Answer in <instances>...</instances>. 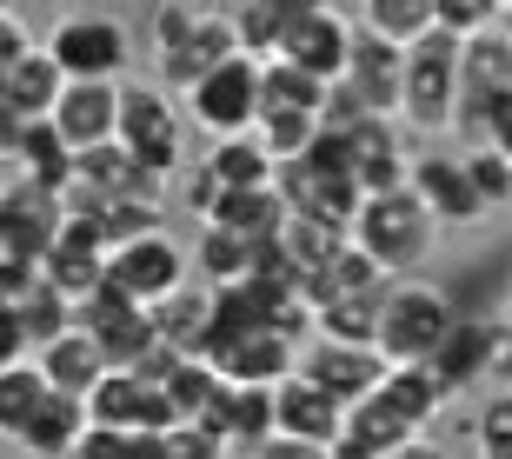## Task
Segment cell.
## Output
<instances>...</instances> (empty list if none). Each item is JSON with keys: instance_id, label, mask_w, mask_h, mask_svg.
Returning a JSON list of instances; mask_svg holds the SVG:
<instances>
[{"instance_id": "cell-35", "label": "cell", "mask_w": 512, "mask_h": 459, "mask_svg": "<svg viewBox=\"0 0 512 459\" xmlns=\"http://www.w3.org/2000/svg\"><path fill=\"white\" fill-rule=\"evenodd\" d=\"M253 134H260V147L286 167V160L313 153V140L326 134V120H320V114H306V107H273V114H260V127H253Z\"/></svg>"}, {"instance_id": "cell-17", "label": "cell", "mask_w": 512, "mask_h": 459, "mask_svg": "<svg viewBox=\"0 0 512 459\" xmlns=\"http://www.w3.org/2000/svg\"><path fill=\"white\" fill-rule=\"evenodd\" d=\"M273 413H280L286 440H306V446H333L340 426H346V406L333 400V393H320L313 380H300V373H286V380L273 386Z\"/></svg>"}, {"instance_id": "cell-42", "label": "cell", "mask_w": 512, "mask_h": 459, "mask_svg": "<svg viewBox=\"0 0 512 459\" xmlns=\"http://www.w3.org/2000/svg\"><path fill=\"white\" fill-rule=\"evenodd\" d=\"M253 459H326V446H306V440H286V433H273L266 446H253Z\"/></svg>"}, {"instance_id": "cell-31", "label": "cell", "mask_w": 512, "mask_h": 459, "mask_svg": "<svg viewBox=\"0 0 512 459\" xmlns=\"http://www.w3.org/2000/svg\"><path fill=\"white\" fill-rule=\"evenodd\" d=\"M346 240H353L346 227H326V220H306V213H286V227H280V247H286V260H293V273H300V287L326 260H340Z\"/></svg>"}, {"instance_id": "cell-18", "label": "cell", "mask_w": 512, "mask_h": 459, "mask_svg": "<svg viewBox=\"0 0 512 459\" xmlns=\"http://www.w3.org/2000/svg\"><path fill=\"white\" fill-rule=\"evenodd\" d=\"M346 160H353V180L360 193H393L413 180V153L399 147V127L393 120H366L346 134Z\"/></svg>"}, {"instance_id": "cell-34", "label": "cell", "mask_w": 512, "mask_h": 459, "mask_svg": "<svg viewBox=\"0 0 512 459\" xmlns=\"http://www.w3.org/2000/svg\"><path fill=\"white\" fill-rule=\"evenodd\" d=\"M14 313H20V333H27V346H34V353H40L47 340H60L67 326H74V300H67L60 287H47V280H34V287L20 293Z\"/></svg>"}, {"instance_id": "cell-21", "label": "cell", "mask_w": 512, "mask_h": 459, "mask_svg": "<svg viewBox=\"0 0 512 459\" xmlns=\"http://www.w3.org/2000/svg\"><path fill=\"white\" fill-rule=\"evenodd\" d=\"M87 400H80V393H47V406H40L34 413V426H27V433H20V453L27 459H74V446L87 440Z\"/></svg>"}, {"instance_id": "cell-30", "label": "cell", "mask_w": 512, "mask_h": 459, "mask_svg": "<svg viewBox=\"0 0 512 459\" xmlns=\"http://www.w3.org/2000/svg\"><path fill=\"white\" fill-rule=\"evenodd\" d=\"M47 373H40V360H14L0 366V440H20L27 426H34V413L47 406Z\"/></svg>"}, {"instance_id": "cell-7", "label": "cell", "mask_w": 512, "mask_h": 459, "mask_svg": "<svg viewBox=\"0 0 512 459\" xmlns=\"http://www.w3.org/2000/svg\"><path fill=\"white\" fill-rule=\"evenodd\" d=\"M353 20H340L326 0H280V40L266 60H293L320 80H340L346 60H353Z\"/></svg>"}, {"instance_id": "cell-4", "label": "cell", "mask_w": 512, "mask_h": 459, "mask_svg": "<svg viewBox=\"0 0 512 459\" xmlns=\"http://www.w3.org/2000/svg\"><path fill=\"white\" fill-rule=\"evenodd\" d=\"M459 100H466V74H459V34H426L406 47V74H399V127L413 134H453Z\"/></svg>"}, {"instance_id": "cell-12", "label": "cell", "mask_w": 512, "mask_h": 459, "mask_svg": "<svg viewBox=\"0 0 512 459\" xmlns=\"http://www.w3.org/2000/svg\"><path fill=\"white\" fill-rule=\"evenodd\" d=\"M60 227H67V200H60L54 187L14 173V180H7V200H0V247L40 260V253L60 240Z\"/></svg>"}, {"instance_id": "cell-10", "label": "cell", "mask_w": 512, "mask_h": 459, "mask_svg": "<svg viewBox=\"0 0 512 459\" xmlns=\"http://www.w3.org/2000/svg\"><path fill=\"white\" fill-rule=\"evenodd\" d=\"M300 380H313L320 393H333L340 406H360L373 386L386 380V360L380 346H353V340H326V333H313V340L300 346V366H293Z\"/></svg>"}, {"instance_id": "cell-23", "label": "cell", "mask_w": 512, "mask_h": 459, "mask_svg": "<svg viewBox=\"0 0 512 459\" xmlns=\"http://www.w3.org/2000/svg\"><path fill=\"white\" fill-rule=\"evenodd\" d=\"M286 213L293 207L280 200V187H227L220 207H213L200 227H227V233H240V240H280Z\"/></svg>"}, {"instance_id": "cell-9", "label": "cell", "mask_w": 512, "mask_h": 459, "mask_svg": "<svg viewBox=\"0 0 512 459\" xmlns=\"http://www.w3.org/2000/svg\"><path fill=\"white\" fill-rule=\"evenodd\" d=\"M107 287L153 313L160 300H173V293L187 287V253L173 247L167 233H133V240H120L107 253Z\"/></svg>"}, {"instance_id": "cell-6", "label": "cell", "mask_w": 512, "mask_h": 459, "mask_svg": "<svg viewBox=\"0 0 512 459\" xmlns=\"http://www.w3.org/2000/svg\"><path fill=\"white\" fill-rule=\"evenodd\" d=\"M187 120L213 140H233V134H253L260 127V107H266V87H260V54H233L227 67H213L200 87H187Z\"/></svg>"}, {"instance_id": "cell-26", "label": "cell", "mask_w": 512, "mask_h": 459, "mask_svg": "<svg viewBox=\"0 0 512 459\" xmlns=\"http://www.w3.org/2000/svg\"><path fill=\"white\" fill-rule=\"evenodd\" d=\"M14 173H20V180H40V187H54V193H67V180H74V147L60 140L54 120H20Z\"/></svg>"}, {"instance_id": "cell-33", "label": "cell", "mask_w": 512, "mask_h": 459, "mask_svg": "<svg viewBox=\"0 0 512 459\" xmlns=\"http://www.w3.org/2000/svg\"><path fill=\"white\" fill-rule=\"evenodd\" d=\"M260 87H266V107H260V114H273V107H306V114H326V87H333V80L306 74V67H293V60H260Z\"/></svg>"}, {"instance_id": "cell-39", "label": "cell", "mask_w": 512, "mask_h": 459, "mask_svg": "<svg viewBox=\"0 0 512 459\" xmlns=\"http://www.w3.org/2000/svg\"><path fill=\"white\" fill-rule=\"evenodd\" d=\"M233 446L213 426H167V459H227Z\"/></svg>"}, {"instance_id": "cell-1", "label": "cell", "mask_w": 512, "mask_h": 459, "mask_svg": "<svg viewBox=\"0 0 512 459\" xmlns=\"http://www.w3.org/2000/svg\"><path fill=\"white\" fill-rule=\"evenodd\" d=\"M353 247H360L366 260H380L393 280H413L439 253V220L426 213V200H419L413 187L366 193L360 213H353Z\"/></svg>"}, {"instance_id": "cell-37", "label": "cell", "mask_w": 512, "mask_h": 459, "mask_svg": "<svg viewBox=\"0 0 512 459\" xmlns=\"http://www.w3.org/2000/svg\"><path fill=\"white\" fill-rule=\"evenodd\" d=\"M466 173H473L479 200H486V213L493 207H512V153H499L493 140H479V147H466Z\"/></svg>"}, {"instance_id": "cell-2", "label": "cell", "mask_w": 512, "mask_h": 459, "mask_svg": "<svg viewBox=\"0 0 512 459\" xmlns=\"http://www.w3.org/2000/svg\"><path fill=\"white\" fill-rule=\"evenodd\" d=\"M240 54V40H233V20L213 14V7H153V67H160V87H200L213 67H227Z\"/></svg>"}, {"instance_id": "cell-47", "label": "cell", "mask_w": 512, "mask_h": 459, "mask_svg": "<svg viewBox=\"0 0 512 459\" xmlns=\"http://www.w3.org/2000/svg\"><path fill=\"white\" fill-rule=\"evenodd\" d=\"M0 200H7V173H0Z\"/></svg>"}, {"instance_id": "cell-41", "label": "cell", "mask_w": 512, "mask_h": 459, "mask_svg": "<svg viewBox=\"0 0 512 459\" xmlns=\"http://www.w3.org/2000/svg\"><path fill=\"white\" fill-rule=\"evenodd\" d=\"M14 360H34V353H27L20 313H14V306H0V366H14Z\"/></svg>"}, {"instance_id": "cell-48", "label": "cell", "mask_w": 512, "mask_h": 459, "mask_svg": "<svg viewBox=\"0 0 512 459\" xmlns=\"http://www.w3.org/2000/svg\"><path fill=\"white\" fill-rule=\"evenodd\" d=\"M227 7H233V0H220V14H227Z\"/></svg>"}, {"instance_id": "cell-20", "label": "cell", "mask_w": 512, "mask_h": 459, "mask_svg": "<svg viewBox=\"0 0 512 459\" xmlns=\"http://www.w3.org/2000/svg\"><path fill=\"white\" fill-rule=\"evenodd\" d=\"M60 94H67V74H60V60L47 47H34V54L20 60V67H7V80H0V100H7L14 120H54Z\"/></svg>"}, {"instance_id": "cell-38", "label": "cell", "mask_w": 512, "mask_h": 459, "mask_svg": "<svg viewBox=\"0 0 512 459\" xmlns=\"http://www.w3.org/2000/svg\"><path fill=\"white\" fill-rule=\"evenodd\" d=\"M499 20H506V14H499L493 0H439V27H446V34H459V40H466V34H486V27H499Z\"/></svg>"}, {"instance_id": "cell-5", "label": "cell", "mask_w": 512, "mask_h": 459, "mask_svg": "<svg viewBox=\"0 0 512 459\" xmlns=\"http://www.w3.org/2000/svg\"><path fill=\"white\" fill-rule=\"evenodd\" d=\"M120 147L133 167L160 173V180L187 167V127L160 80H120Z\"/></svg>"}, {"instance_id": "cell-43", "label": "cell", "mask_w": 512, "mask_h": 459, "mask_svg": "<svg viewBox=\"0 0 512 459\" xmlns=\"http://www.w3.org/2000/svg\"><path fill=\"white\" fill-rule=\"evenodd\" d=\"M386 459H453V453H446V446H439V440H426V433H419V440L393 446V453H386Z\"/></svg>"}, {"instance_id": "cell-36", "label": "cell", "mask_w": 512, "mask_h": 459, "mask_svg": "<svg viewBox=\"0 0 512 459\" xmlns=\"http://www.w3.org/2000/svg\"><path fill=\"white\" fill-rule=\"evenodd\" d=\"M473 453L479 459H512V386H493L473 413Z\"/></svg>"}, {"instance_id": "cell-25", "label": "cell", "mask_w": 512, "mask_h": 459, "mask_svg": "<svg viewBox=\"0 0 512 459\" xmlns=\"http://www.w3.org/2000/svg\"><path fill=\"white\" fill-rule=\"evenodd\" d=\"M153 326L173 353L187 360H207V340H213V287H180L173 300L153 306Z\"/></svg>"}, {"instance_id": "cell-44", "label": "cell", "mask_w": 512, "mask_h": 459, "mask_svg": "<svg viewBox=\"0 0 512 459\" xmlns=\"http://www.w3.org/2000/svg\"><path fill=\"white\" fill-rule=\"evenodd\" d=\"M14 140H20V120L7 114V100H0V160H14Z\"/></svg>"}, {"instance_id": "cell-14", "label": "cell", "mask_w": 512, "mask_h": 459, "mask_svg": "<svg viewBox=\"0 0 512 459\" xmlns=\"http://www.w3.org/2000/svg\"><path fill=\"white\" fill-rule=\"evenodd\" d=\"M493 346H499L493 313H459V326L446 333V346H439L426 366H433L439 386L459 400V393H473V386H493Z\"/></svg>"}, {"instance_id": "cell-15", "label": "cell", "mask_w": 512, "mask_h": 459, "mask_svg": "<svg viewBox=\"0 0 512 459\" xmlns=\"http://www.w3.org/2000/svg\"><path fill=\"white\" fill-rule=\"evenodd\" d=\"M399 74H406V54L360 27V34H353V60H346L340 87L360 100L373 120H399Z\"/></svg>"}, {"instance_id": "cell-49", "label": "cell", "mask_w": 512, "mask_h": 459, "mask_svg": "<svg viewBox=\"0 0 512 459\" xmlns=\"http://www.w3.org/2000/svg\"><path fill=\"white\" fill-rule=\"evenodd\" d=\"M506 287H512V267H506Z\"/></svg>"}, {"instance_id": "cell-46", "label": "cell", "mask_w": 512, "mask_h": 459, "mask_svg": "<svg viewBox=\"0 0 512 459\" xmlns=\"http://www.w3.org/2000/svg\"><path fill=\"white\" fill-rule=\"evenodd\" d=\"M0 14H14V0H0Z\"/></svg>"}, {"instance_id": "cell-40", "label": "cell", "mask_w": 512, "mask_h": 459, "mask_svg": "<svg viewBox=\"0 0 512 459\" xmlns=\"http://www.w3.org/2000/svg\"><path fill=\"white\" fill-rule=\"evenodd\" d=\"M220 193H227V187H220V180L207 173V160H200V167L187 173V187H180V207H187L193 220H207V213L220 207Z\"/></svg>"}, {"instance_id": "cell-32", "label": "cell", "mask_w": 512, "mask_h": 459, "mask_svg": "<svg viewBox=\"0 0 512 459\" xmlns=\"http://www.w3.org/2000/svg\"><path fill=\"white\" fill-rule=\"evenodd\" d=\"M160 393H167V406H173V426H193V420L213 413V400L227 393V380L213 373V360H180L167 380H160Z\"/></svg>"}, {"instance_id": "cell-27", "label": "cell", "mask_w": 512, "mask_h": 459, "mask_svg": "<svg viewBox=\"0 0 512 459\" xmlns=\"http://www.w3.org/2000/svg\"><path fill=\"white\" fill-rule=\"evenodd\" d=\"M360 27L406 54L426 34H439V0H360Z\"/></svg>"}, {"instance_id": "cell-24", "label": "cell", "mask_w": 512, "mask_h": 459, "mask_svg": "<svg viewBox=\"0 0 512 459\" xmlns=\"http://www.w3.org/2000/svg\"><path fill=\"white\" fill-rule=\"evenodd\" d=\"M373 393H380V400L393 406V413H399L406 426H413V433H426V426H433L439 413L453 406V393L439 386L433 366H386V380L373 386Z\"/></svg>"}, {"instance_id": "cell-11", "label": "cell", "mask_w": 512, "mask_h": 459, "mask_svg": "<svg viewBox=\"0 0 512 459\" xmlns=\"http://www.w3.org/2000/svg\"><path fill=\"white\" fill-rule=\"evenodd\" d=\"M406 187L426 200V213H433L439 227H473V220H486V200H479L473 173H466V153H446V147L413 153V180Z\"/></svg>"}, {"instance_id": "cell-45", "label": "cell", "mask_w": 512, "mask_h": 459, "mask_svg": "<svg viewBox=\"0 0 512 459\" xmlns=\"http://www.w3.org/2000/svg\"><path fill=\"white\" fill-rule=\"evenodd\" d=\"M493 7H499V14H512V0H493Z\"/></svg>"}, {"instance_id": "cell-3", "label": "cell", "mask_w": 512, "mask_h": 459, "mask_svg": "<svg viewBox=\"0 0 512 459\" xmlns=\"http://www.w3.org/2000/svg\"><path fill=\"white\" fill-rule=\"evenodd\" d=\"M459 326V300L446 287H433V280H393L380 300V333H373V346H380L386 366H426L446 346V333Z\"/></svg>"}, {"instance_id": "cell-22", "label": "cell", "mask_w": 512, "mask_h": 459, "mask_svg": "<svg viewBox=\"0 0 512 459\" xmlns=\"http://www.w3.org/2000/svg\"><path fill=\"white\" fill-rule=\"evenodd\" d=\"M459 74H466V100H479V107L512 94V27H486V34L459 40Z\"/></svg>"}, {"instance_id": "cell-16", "label": "cell", "mask_w": 512, "mask_h": 459, "mask_svg": "<svg viewBox=\"0 0 512 459\" xmlns=\"http://www.w3.org/2000/svg\"><path fill=\"white\" fill-rule=\"evenodd\" d=\"M54 127L74 153L120 140V80H67V94L54 107Z\"/></svg>"}, {"instance_id": "cell-13", "label": "cell", "mask_w": 512, "mask_h": 459, "mask_svg": "<svg viewBox=\"0 0 512 459\" xmlns=\"http://www.w3.org/2000/svg\"><path fill=\"white\" fill-rule=\"evenodd\" d=\"M300 346L306 340H286V333H227L207 346V360L227 386H280L300 366Z\"/></svg>"}, {"instance_id": "cell-19", "label": "cell", "mask_w": 512, "mask_h": 459, "mask_svg": "<svg viewBox=\"0 0 512 459\" xmlns=\"http://www.w3.org/2000/svg\"><path fill=\"white\" fill-rule=\"evenodd\" d=\"M34 360H40V373H47L54 393H80V400H87V393L100 386V373H107V353H100V340L87 333V326H67L60 340L40 346Z\"/></svg>"}, {"instance_id": "cell-28", "label": "cell", "mask_w": 512, "mask_h": 459, "mask_svg": "<svg viewBox=\"0 0 512 459\" xmlns=\"http://www.w3.org/2000/svg\"><path fill=\"white\" fill-rule=\"evenodd\" d=\"M253 260H260V240H240L227 227H200V247H193V273L207 287H240L253 280Z\"/></svg>"}, {"instance_id": "cell-8", "label": "cell", "mask_w": 512, "mask_h": 459, "mask_svg": "<svg viewBox=\"0 0 512 459\" xmlns=\"http://www.w3.org/2000/svg\"><path fill=\"white\" fill-rule=\"evenodd\" d=\"M40 47L60 60L67 80H127V60H133V40L114 14H60Z\"/></svg>"}, {"instance_id": "cell-29", "label": "cell", "mask_w": 512, "mask_h": 459, "mask_svg": "<svg viewBox=\"0 0 512 459\" xmlns=\"http://www.w3.org/2000/svg\"><path fill=\"white\" fill-rule=\"evenodd\" d=\"M207 173L220 187H273L280 180V160L260 147V134H233L207 147Z\"/></svg>"}]
</instances>
